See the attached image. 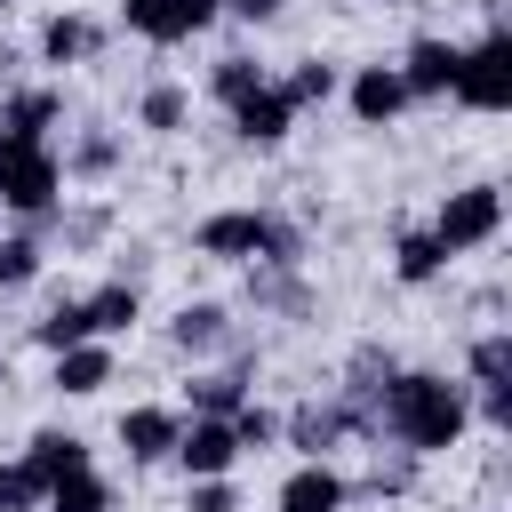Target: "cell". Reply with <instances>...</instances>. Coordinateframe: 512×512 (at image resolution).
I'll use <instances>...</instances> for the list:
<instances>
[{
    "label": "cell",
    "instance_id": "6da1fadb",
    "mask_svg": "<svg viewBox=\"0 0 512 512\" xmlns=\"http://www.w3.org/2000/svg\"><path fill=\"white\" fill-rule=\"evenodd\" d=\"M376 432H392L408 456H440L464 440V384L424 376V368H392V384L376 392Z\"/></svg>",
    "mask_w": 512,
    "mask_h": 512
},
{
    "label": "cell",
    "instance_id": "7a4b0ae2",
    "mask_svg": "<svg viewBox=\"0 0 512 512\" xmlns=\"http://www.w3.org/2000/svg\"><path fill=\"white\" fill-rule=\"evenodd\" d=\"M56 192H64V160L32 136H0V200L16 216H56Z\"/></svg>",
    "mask_w": 512,
    "mask_h": 512
},
{
    "label": "cell",
    "instance_id": "3957f363",
    "mask_svg": "<svg viewBox=\"0 0 512 512\" xmlns=\"http://www.w3.org/2000/svg\"><path fill=\"white\" fill-rule=\"evenodd\" d=\"M448 96H456L464 112H504V104H512V32H504V24H488V40H472V48H456Z\"/></svg>",
    "mask_w": 512,
    "mask_h": 512
},
{
    "label": "cell",
    "instance_id": "277c9868",
    "mask_svg": "<svg viewBox=\"0 0 512 512\" xmlns=\"http://www.w3.org/2000/svg\"><path fill=\"white\" fill-rule=\"evenodd\" d=\"M496 224H504V192H496V184H464V192H448V200H440L432 240H440L448 256H464V248L496 240Z\"/></svg>",
    "mask_w": 512,
    "mask_h": 512
},
{
    "label": "cell",
    "instance_id": "5b68a950",
    "mask_svg": "<svg viewBox=\"0 0 512 512\" xmlns=\"http://www.w3.org/2000/svg\"><path fill=\"white\" fill-rule=\"evenodd\" d=\"M192 248L216 256V264H248V256L272 248V216H264V208H224V216H208V224L192 232Z\"/></svg>",
    "mask_w": 512,
    "mask_h": 512
},
{
    "label": "cell",
    "instance_id": "8992f818",
    "mask_svg": "<svg viewBox=\"0 0 512 512\" xmlns=\"http://www.w3.org/2000/svg\"><path fill=\"white\" fill-rule=\"evenodd\" d=\"M192 480H216V472H232L240 464V440H232V424L224 416H192L184 432H176V448H168Z\"/></svg>",
    "mask_w": 512,
    "mask_h": 512
},
{
    "label": "cell",
    "instance_id": "52a82bcc",
    "mask_svg": "<svg viewBox=\"0 0 512 512\" xmlns=\"http://www.w3.org/2000/svg\"><path fill=\"white\" fill-rule=\"evenodd\" d=\"M344 432H360V416H352L344 400H304V408L288 416V448H304V464H312V456H328Z\"/></svg>",
    "mask_w": 512,
    "mask_h": 512
},
{
    "label": "cell",
    "instance_id": "ba28073f",
    "mask_svg": "<svg viewBox=\"0 0 512 512\" xmlns=\"http://www.w3.org/2000/svg\"><path fill=\"white\" fill-rule=\"evenodd\" d=\"M392 72H400V88H408V96H448V80H456V48L424 32V40H408V56H400Z\"/></svg>",
    "mask_w": 512,
    "mask_h": 512
},
{
    "label": "cell",
    "instance_id": "9c48e42d",
    "mask_svg": "<svg viewBox=\"0 0 512 512\" xmlns=\"http://www.w3.org/2000/svg\"><path fill=\"white\" fill-rule=\"evenodd\" d=\"M176 432H184L176 408H128V416H120V448H128V464H160V456L176 448Z\"/></svg>",
    "mask_w": 512,
    "mask_h": 512
},
{
    "label": "cell",
    "instance_id": "30bf717a",
    "mask_svg": "<svg viewBox=\"0 0 512 512\" xmlns=\"http://www.w3.org/2000/svg\"><path fill=\"white\" fill-rule=\"evenodd\" d=\"M288 120H296V104H288L272 80H264L256 96H240V104H232V128H240V144H280V136H288Z\"/></svg>",
    "mask_w": 512,
    "mask_h": 512
},
{
    "label": "cell",
    "instance_id": "8fae6325",
    "mask_svg": "<svg viewBox=\"0 0 512 512\" xmlns=\"http://www.w3.org/2000/svg\"><path fill=\"white\" fill-rule=\"evenodd\" d=\"M400 104H408V88H400L392 64H360V72H352V112H360V128H384Z\"/></svg>",
    "mask_w": 512,
    "mask_h": 512
},
{
    "label": "cell",
    "instance_id": "7c38bea8",
    "mask_svg": "<svg viewBox=\"0 0 512 512\" xmlns=\"http://www.w3.org/2000/svg\"><path fill=\"white\" fill-rule=\"evenodd\" d=\"M184 400H192V416H232V408L248 400V352H240L232 368H208V376H192V384H184Z\"/></svg>",
    "mask_w": 512,
    "mask_h": 512
},
{
    "label": "cell",
    "instance_id": "4fadbf2b",
    "mask_svg": "<svg viewBox=\"0 0 512 512\" xmlns=\"http://www.w3.org/2000/svg\"><path fill=\"white\" fill-rule=\"evenodd\" d=\"M344 504V480L312 456V464H296L288 480H280V512H336Z\"/></svg>",
    "mask_w": 512,
    "mask_h": 512
},
{
    "label": "cell",
    "instance_id": "5bb4252c",
    "mask_svg": "<svg viewBox=\"0 0 512 512\" xmlns=\"http://www.w3.org/2000/svg\"><path fill=\"white\" fill-rule=\"evenodd\" d=\"M168 344H176V352H224V344H232L224 304H184V312L168 320Z\"/></svg>",
    "mask_w": 512,
    "mask_h": 512
},
{
    "label": "cell",
    "instance_id": "9a60e30c",
    "mask_svg": "<svg viewBox=\"0 0 512 512\" xmlns=\"http://www.w3.org/2000/svg\"><path fill=\"white\" fill-rule=\"evenodd\" d=\"M112 384V352L88 336V344H72V352H56V392H72V400H88V392H104Z\"/></svg>",
    "mask_w": 512,
    "mask_h": 512
},
{
    "label": "cell",
    "instance_id": "2e32d148",
    "mask_svg": "<svg viewBox=\"0 0 512 512\" xmlns=\"http://www.w3.org/2000/svg\"><path fill=\"white\" fill-rule=\"evenodd\" d=\"M40 480H72V472H88V440L80 432H32V456H24Z\"/></svg>",
    "mask_w": 512,
    "mask_h": 512
},
{
    "label": "cell",
    "instance_id": "e0dca14e",
    "mask_svg": "<svg viewBox=\"0 0 512 512\" xmlns=\"http://www.w3.org/2000/svg\"><path fill=\"white\" fill-rule=\"evenodd\" d=\"M120 24H128L136 40H160V48L192 40V32H184V16H176V0H120Z\"/></svg>",
    "mask_w": 512,
    "mask_h": 512
},
{
    "label": "cell",
    "instance_id": "ac0fdd59",
    "mask_svg": "<svg viewBox=\"0 0 512 512\" xmlns=\"http://www.w3.org/2000/svg\"><path fill=\"white\" fill-rule=\"evenodd\" d=\"M136 280H112V288H96L88 296V336H120V328H136Z\"/></svg>",
    "mask_w": 512,
    "mask_h": 512
},
{
    "label": "cell",
    "instance_id": "d6986e66",
    "mask_svg": "<svg viewBox=\"0 0 512 512\" xmlns=\"http://www.w3.org/2000/svg\"><path fill=\"white\" fill-rule=\"evenodd\" d=\"M88 48H96V24H88V16H48V24H40V56H48V64H80Z\"/></svg>",
    "mask_w": 512,
    "mask_h": 512
},
{
    "label": "cell",
    "instance_id": "ffe728a7",
    "mask_svg": "<svg viewBox=\"0 0 512 512\" xmlns=\"http://www.w3.org/2000/svg\"><path fill=\"white\" fill-rule=\"evenodd\" d=\"M40 512H112V488H104L96 472H72V480H48Z\"/></svg>",
    "mask_w": 512,
    "mask_h": 512
},
{
    "label": "cell",
    "instance_id": "44dd1931",
    "mask_svg": "<svg viewBox=\"0 0 512 512\" xmlns=\"http://www.w3.org/2000/svg\"><path fill=\"white\" fill-rule=\"evenodd\" d=\"M32 344H48V352H72V344H88V304H48V312L32 320Z\"/></svg>",
    "mask_w": 512,
    "mask_h": 512
},
{
    "label": "cell",
    "instance_id": "7402d4cb",
    "mask_svg": "<svg viewBox=\"0 0 512 512\" xmlns=\"http://www.w3.org/2000/svg\"><path fill=\"white\" fill-rule=\"evenodd\" d=\"M56 112H64V96H56V88H32V96H16V104L0 112V136H32V144H40V128H48Z\"/></svg>",
    "mask_w": 512,
    "mask_h": 512
},
{
    "label": "cell",
    "instance_id": "603a6c76",
    "mask_svg": "<svg viewBox=\"0 0 512 512\" xmlns=\"http://www.w3.org/2000/svg\"><path fill=\"white\" fill-rule=\"evenodd\" d=\"M440 264H448V248H440L432 232H400V248H392V272H400V280H432Z\"/></svg>",
    "mask_w": 512,
    "mask_h": 512
},
{
    "label": "cell",
    "instance_id": "cb8c5ba5",
    "mask_svg": "<svg viewBox=\"0 0 512 512\" xmlns=\"http://www.w3.org/2000/svg\"><path fill=\"white\" fill-rule=\"evenodd\" d=\"M208 88H216V104H240V96H256V88H264V72H256V56H216Z\"/></svg>",
    "mask_w": 512,
    "mask_h": 512
},
{
    "label": "cell",
    "instance_id": "d4e9b609",
    "mask_svg": "<svg viewBox=\"0 0 512 512\" xmlns=\"http://www.w3.org/2000/svg\"><path fill=\"white\" fill-rule=\"evenodd\" d=\"M280 96H288V104H328V96H336V64H320V56L296 64V72L280 80Z\"/></svg>",
    "mask_w": 512,
    "mask_h": 512
},
{
    "label": "cell",
    "instance_id": "484cf974",
    "mask_svg": "<svg viewBox=\"0 0 512 512\" xmlns=\"http://www.w3.org/2000/svg\"><path fill=\"white\" fill-rule=\"evenodd\" d=\"M224 424H232L240 456H248V448H272V440H280V416H272V408H256V400H240V408H232Z\"/></svg>",
    "mask_w": 512,
    "mask_h": 512
},
{
    "label": "cell",
    "instance_id": "4316f807",
    "mask_svg": "<svg viewBox=\"0 0 512 512\" xmlns=\"http://www.w3.org/2000/svg\"><path fill=\"white\" fill-rule=\"evenodd\" d=\"M40 496H48V480H40L24 456H16V464H0V512H32Z\"/></svg>",
    "mask_w": 512,
    "mask_h": 512
},
{
    "label": "cell",
    "instance_id": "83f0119b",
    "mask_svg": "<svg viewBox=\"0 0 512 512\" xmlns=\"http://www.w3.org/2000/svg\"><path fill=\"white\" fill-rule=\"evenodd\" d=\"M32 272H40V240L32 232H8L0 240V288H24Z\"/></svg>",
    "mask_w": 512,
    "mask_h": 512
},
{
    "label": "cell",
    "instance_id": "f1b7e54d",
    "mask_svg": "<svg viewBox=\"0 0 512 512\" xmlns=\"http://www.w3.org/2000/svg\"><path fill=\"white\" fill-rule=\"evenodd\" d=\"M512 376V336H480L472 344V384H504Z\"/></svg>",
    "mask_w": 512,
    "mask_h": 512
},
{
    "label": "cell",
    "instance_id": "f546056e",
    "mask_svg": "<svg viewBox=\"0 0 512 512\" xmlns=\"http://www.w3.org/2000/svg\"><path fill=\"white\" fill-rule=\"evenodd\" d=\"M136 112H144V128H160V136H168V128H184V88H144V104H136Z\"/></svg>",
    "mask_w": 512,
    "mask_h": 512
},
{
    "label": "cell",
    "instance_id": "4dcf8cb0",
    "mask_svg": "<svg viewBox=\"0 0 512 512\" xmlns=\"http://www.w3.org/2000/svg\"><path fill=\"white\" fill-rule=\"evenodd\" d=\"M184 512H240V496H232V480L216 472V480H192V496H184Z\"/></svg>",
    "mask_w": 512,
    "mask_h": 512
},
{
    "label": "cell",
    "instance_id": "1f68e13d",
    "mask_svg": "<svg viewBox=\"0 0 512 512\" xmlns=\"http://www.w3.org/2000/svg\"><path fill=\"white\" fill-rule=\"evenodd\" d=\"M248 296L256 304H280V312H304V288L296 280H248Z\"/></svg>",
    "mask_w": 512,
    "mask_h": 512
},
{
    "label": "cell",
    "instance_id": "d6a6232c",
    "mask_svg": "<svg viewBox=\"0 0 512 512\" xmlns=\"http://www.w3.org/2000/svg\"><path fill=\"white\" fill-rule=\"evenodd\" d=\"M64 168H80V176H96V168H112V136H80V152H72Z\"/></svg>",
    "mask_w": 512,
    "mask_h": 512
},
{
    "label": "cell",
    "instance_id": "836d02e7",
    "mask_svg": "<svg viewBox=\"0 0 512 512\" xmlns=\"http://www.w3.org/2000/svg\"><path fill=\"white\" fill-rule=\"evenodd\" d=\"M176 16H184V32H208L224 16V0H176Z\"/></svg>",
    "mask_w": 512,
    "mask_h": 512
},
{
    "label": "cell",
    "instance_id": "e575fe53",
    "mask_svg": "<svg viewBox=\"0 0 512 512\" xmlns=\"http://www.w3.org/2000/svg\"><path fill=\"white\" fill-rule=\"evenodd\" d=\"M480 416H488V424H512V392H504V384H480Z\"/></svg>",
    "mask_w": 512,
    "mask_h": 512
},
{
    "label": "cell",
    "instance_id": "d590c367",
    "mask_svg": "<svg viewBox=\"0 0 512 512\" xmlns=\"http://www.w3.org/2000/svg\"><path fill=\"white\" fill-rule=\"evenodd\" d=\"M224 8H232V16H248V24H272L288 0H224Z\"/></svg>",
    "mask_w": 512,
    "mask_h": 512
},
{
    "label": "cell",
    "instance_id": "8d00e7d4",
    "mask_svg": "<svg viewBox=\"0 0 512 512\" xmlns=\"http://www.w3.org/2000/svg\"><path fill=\"white\" fill-rule=\"evenodd\" d=\"M0 384H8V352H0Z\"/></svg>",
    "mask_w": 512,
    "mask_h": 512
},
{
    "label": "cell",
    "instance_id": "74e56055",
    "mask_svg": "<svg viewBox=\"0 0 512 512\" xmlns=\"http://www.w3.org/2000/svg\"><path fill=\"white\" fill-rule=\"evenodd\" d=\"M0 8H8V0H0Z\"/></svg>",
    "mask_w": 512,
    "mask_h": 512
}]
</instances>
